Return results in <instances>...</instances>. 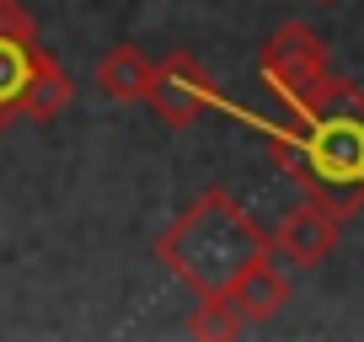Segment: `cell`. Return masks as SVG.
Instances as JSON below:
<instances>
[{
	"mask_svg": "<svg viewBox=\"0 0 364 342\" xmlns=\"http://www.w3.org/2000/svg\"><path fill=\"white\" fill-rule=\"evenodd\" d=\"M150 70H156V59L139 43H113L102 54V65H97V86H102V96H113V102H145Z\"/></svg>",
	"mask_w": 364,
	"mask_h": 342,
	"instance_id": "cell-8",
	"label": "cell"
},
{
	"mask_svg": "<svg viewBox=\"0 0 364 342\" xmlns=\"http://www.w3.org/2000/svg\"><path fill=\"white\" fill-rule=\"evenodd\" d=\"M225 294H230V305L241 310V321H247V326H268V321L289 305L295 284H289L284 263H279L273 251H262V257H257V263H252L247 273H241L236 284L225 289Z\"/></svg>",
	"mask_w": 364,
	"mask_h": 342,
	"instance_id": "cell-7",
	"label": "cell"
},
{
	"mask_svg": "<svg viewBox=\"0 0 364 342\" xmlns=\"http://www.w3.org/2000/svg\"><path fill=\"white\" fill-rule=\"evenodd\" d=\"M145 102L156 107V118L161 123H171V128H193L204 113H225V96H220V86H215V75H209L204 65H198L188 48H177V54H166V59H156V70H150V86H145Z\"/></svg>",
	"mask_w": 364,
	"mask_h": 342,
	"instance_id": "cell-4",
	"label": "cell"
},
{
	"mask_svg": "<svg viewBox=\"0 0 364 342\" xmlns=\"http://www.w3.org/2000/svg\"><path fill=\"white\" fill-rule=\"evenodd\" d=\"M327 70H332L327 43H321V33L306 27V22H279L257 48V80L279 96V102L295 96V92H306L311 80H321Z\"/></svg>",
	"mask_w": 364,
	"mask_h": 342,
	"instance_id": "cell-5",
	"label": "cell"
},
{
	"mask_svg": "<svg viewBox=\"0 0 364 342\" xmlns=\"http://www.w3.org/2000/svg\"><path fill=\"white\" fill-rule=\"evenodd\" d=\"M338 230H343V219L332 214L321 198L300 193V204L279 219V230L268 236V246H273V257L289 263L295 273H316V267L332 257V246H338Z\"/></svg>",
	"mask_w": 364,
	"mask_h": 342,
	"instance_id": "cell-6",
	"label": "cell"
},
{
	"mask_svg": "<svg viewBox=\"0 0 364 342\" xmlns=\"http://www.w3.org/2000/svg\"><path fill=\"white\" fill-rule=\"evenodd\" d=\"M321 6H332V0H321Z\"/></svg>",
	"mask_w": 364,
	"mask_h": 342,
	"instance_id": "cell-11",
	"label": "cell"
},
{
	"mask_svg": "<svg viewBox=\"0 0 364 342\" xmlns=\"http://www.w3.org/2000/svg\"><path fill=\"white\" fill-rule=\"evenodd\" d=\"M247 331V321H241V310L230 305V294H198L193 316H188V337L198 342H230Z\"/></svg>",
	"mask_w": 364,
	"mask_h": 342,
	"instance_id": "cell-9",
	"label": "cell"
},
{
	"mask_svg": "<svg viewBox=\"0 0 364 342\" xmlns=\"http://www.w3.org/2000/svg\"><path fill=\"white\" fill-rule=\"evenodd\" d=\"M75 102V80L43 48V33H0V128L54 123Z\"/></svg>",
	"mask_w": 364,
	"mask_h": 342,
	"instance_id": "cell-3",
	"label": "cell"
},
{
	"mask_svg": "<svg viewBox=\"0 0 364 342\" xmlns=\"http://www.w3.org/2000/svg\"><path fill=\"white\" fill-rule=\"evenodd\" d=\"M33 27H38V16L22 0H0V33H33Z\"/></svg>",
	"mask_w": 364,
	"mask_h": 342,
	"instance_id": "cell-10",
	"label": "cell"
},
{
	"mask_svg": "<svg viewBox=\"0 0 364 342\" xmlns=\"http://www.w3.org/2000/svg\"><path fill=\"white\" fill-rule=\"evenodd\" d=\"M268 246V230L241 209L230 187H204L156 236V263L193 294H225Z\"/></svg>",
	"mask_w": 364,
	"mask_h": 342,
	"instance_id": "cell-2",
	"label": "cell"
},
{
	"mask_svg": "<svg viewBox=\"0 0 364 342\" xmlns=\"http://www.w3.org/2000/svg\"><path fill=\"white\" fill-rule=\"evenodd\" d=\"M289 123H262L257 113L230 102L225 113L252 123L268 139L273 166L306 198H321L338 219L364 209V86L338 70L311 80L306 92L284 96Z\"/></svg>",
	"mask_w": 364,
	"mask_h": 342,
	"instance_id": "cell-1",
	"label": "cell"
}]
</instances>
